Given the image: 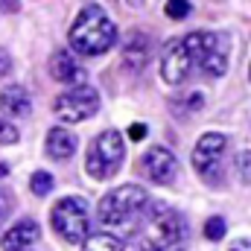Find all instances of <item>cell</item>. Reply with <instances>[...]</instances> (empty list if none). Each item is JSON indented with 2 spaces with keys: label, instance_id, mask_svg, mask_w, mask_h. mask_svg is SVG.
I'll list each match as a JSON object with an SVG mask.
<instances>
[{
  "label": "cell",
  "instance_id": "cell-1",
  "mask_svg": "<svg viewBox=\"0 0 251 251\" xmlns=\"http://www.w3.org/2000/svg\"><path fill=\"white\" fill-rule=\"evenodd\" d=\"M67 41L79 56H102L117 44V26L100 6H85L73 21Z\"/></svg>",
  "mask_w": 251,
  "mask_h": 251
},
{
  "label": "cell",
  "instance_id": "cell-2",
  "mask_svg": "<svg viewBox=\"0 0 251 251\" xmlns=\"http://www.w3.org/2000/svg\"><path fill=\"white\" fill-rule=\"evenodd\" d=\"M126 158V143H123V134L108 128V131H100L91 146H88V158H85V170L91 178L97 181H108L114 178V173L120 170Z\"/></svg>",
  "mask_w": 251,
  "mask_h": 251
},
{
  "label": "cell",
  "instance_id": "cell-3",
  "mask_svg": "<svg viewBox=\"0 0 251 251\" xmlns=\"http://www.w3.org/2000/svg\"><path fill=\"white\" fill-rule=\"evenodd\" d=\"M149 201V193L137 184H123V187H114L111 193L102 196L100 207H97V216L105 228H117V225H126L131 222L137 213H143Z\"/></svg>",
  "mask_w": 251,
  "mask_h": 251
},
{
  "label": "cell",
  "instance_id": "cell-4",
  "mask_svg": "<svg viewBox=\"0 0 251 251\" xmlns=\"http://www.w3.org/2000/svg\"><path fill=\"white\" fill-rule=\"evenodd\" d=\"M184 47L190 53V62L199 64L201 73L225 76V70H228V44H225V38H219L216 32L199 29V32H190L184 38Z\"/></svg>",
  "mask_w": 251,
  "mask_h": 251
},
{
  "label": "cell",
  "instance_id": "cell-5",
  "mask_svg": "<svg viewBox=\"0 0 251 251\" xmlns=\"http://www.w3.org/2000/svg\"><path fill=\"white\" fill-rule=\"evenodd\" d=\"M50 222H53L56 234L62 237L64 243H70V246L82 243V240L88 237V228H91L85 199L67 196V199H62V201H56V207L50 210Z\"/></svg>",
  "mask_w": 251,
  "mask_h": 251
},
{
  "label": "cell",
  "instance_id": "cell-6",
  "mask_svg": "<svg viewBox=\"0 0 251 251\" xmlns=\"http://www.w3.org/2000/svg\"><path fill=\"white\" fill-rule=\"evenodd\" d=\"M97 111H100V94H97V88H91V85L70 88V91H64L62 97H56V102H53V114H56L62 123H82V120H91Z\"/></svg>",
  "mask_w": 251,
  "mask_h": 251
},
{
  "label": "cell",
  "instance_id": "cell-7",
  "mask_svg": "<svg viewBox=\"0 0 251 251\" xmlns=\"http://www.w3.org/2000/svg\"><path fill=\"white\" fill-rule=\"evenodd\" d=\"M225 146H228V137L219 134V131H207L196 140L193 146V167L204 176V178H216V167L225 155Z\"/></svg>",
  "mask_w": 251,
  "mask_h": 251
},
{
  "label": "cell",
  "instance_id": "cell-8",
  "mask_svg": "<svg viewBox=\"0 0 251 251\" xmlns=\"http://www.w3.org/2000/svg\"><path fill=\"white\" fill-rule=\"evenodd\" d=\"M193 70V62H190V53L184 47V38H173L164 53H161V76L167 85H181Z\"/></svg>",
  "mask_w": 251,
  "mask_h": 251
},
{
  "label": "cell",
  "instance_id": "cell-9",
  "mask_svg": "<svg viewBox=\"0 0 251 251\" xmlns=\"http://www.w3.org/2000/svg\"><path fill=\"white\" fill-rule=\"evenodd\" d=\"M143 173L155 184H173L178 178V158L164 146H149L143 152Z\"/></svg>",
  "mask_w": 251,
  "mask_h": 251
},
{
  "label": "cell",
  "instance_id": "cell-10",
  "mask_svg": "<svg viewBox=\"0 0 251 251\" xmlns=\"http://www.w3.org/2000/svg\"><path fill=\"white\" fill-rule=\"evenodd\" d=\"M38 237H41L38 222L35 219H21L0 237V246H3V251H26L32 249V243H38Z\"/></svg>",
  "mask_w": 251,
  "mask_h": 251
},
{
  "label": "cell",
  "instance_id": "cell-11",
  "mask_svg": "<svg viewBox=\"0 0 251 251\" xmlns=\"http://www.w3.org/2000/svg\"><path fill=\"white\" fill-rule=\"evenodd\" d=\"M50 73H53V79H59L64 85H73V88L85 85V70L76 64V59L67 50H56L50 56Z\"/></svg>",
  "mask_w": 251,
  "mask_h": 251
},
{
  "label": "cell",
  "instance_id": "cell-12",
  "mask_svg": "<svg viewBox=\"0 0 251 251\" xmlns=\"http://www.w3.org/2000/svg\"><path fill=\"white\" fill-rule=\"evenodd\" d=\"M149 53H152V41L149 35L143 32H131L128 41H126V50H123V67L128 73H140L143 64L149 62Z\"/></svg>",
  "mask_w": 251,
  "mask_h": 251
},
{
  "label": "cell",
  "instance_id": "cell-13",
  "mask_svg": "<svg viewBox=\"0 0 251 251\" xmlns=\"http://www.w3.org/2000/svg\"><path fill=\"white\" fill-rule=\"evenodd\" d=\"M32 108V100H29V91L24 85H9L0 91V111L3 117H26Z\"/></svg>",
  "mask_w": 251,
  "mask_h": 251
},
{
  "label": "cell",
  "instance_id": "cell-14",
  "mask_svg": "<svg viewBox=\"0 0 251 251\" xmlns=\"http://www.w3.org/2000/svg\"><path fill=\"white\" fill-rule=\"evenodd\" d=\"M44 149L53 161H67L76 152V134H70L67 128H50L47 140H44Z\"/></svg>",
  "mask_w": 251,
  "mask_h": 251
},
{
  "label": "cell",
  "instance_id": "cell-15",
  "mask_svg": "<svg viewBox=\"0 0 251 251\" xmlns=\"http://www.w3.org/2000/svg\"><path fill=\"white\" fill-rule=\"evenodd\" d=\"M82 251H123V240L111 231H100V234H88L82 240Z\"/></svg>",
  "mask_w": 251,
  "mask_h": 251
},
{
  "label": "cell",
  "instance_id": "cell-16",
  "mask_svg": "<svg viewBox=\"0 0 251 251\" xmlns=\"http://www.w3.org/2000/svg\"><path fill=\"white\" fill-rule=\"evenodd\" d=\"M29 187L35 196H47L50 190L56 187V181H53V176L50 173H44V170H38V173H32V178H29Z\"/></svg>",
  "mask_w": 251,
  "mask_h": 251
},
{
  "label": "cell",
  "instance_id": "cell-17",
  "mask_svg": "<svg viewBox=\"0 0 251 251\" xmlns=\"http://www.w3.org/2000/svg\"><path fill=\"white\" fill-rule=\"evenodd\" d=\"M164 12H167V18H173V21H184L190 15V0H167Z\"/></svg>",
  "mask_w": 251,
  "mask_h": 251
},
{
  "label": "cell",
  "instance_id": "cell-18",
  "mask_svg": "<svg viewBox=\"0 0 251 251\" xmlns=\"http://www.w3.org/2000/svg\"><path fill=\"white\" fill-rule=\"evenodd\" d=\"M204 237H207L210 243L222 240V237H225V219H222V216H210V219L204 222Z\"/></svg>",
  "mask_w": 251,
  "mask_h": 251
},
{
  "label": "cell",
  "instance_id": "cell-19",
  "mask_svg": "<svg viewBox=\"0 0 251 251\" xmlns=\"http://www.w3.org/2000/svg\"><path fill=\"white\" fill-rule=\"evenodd\" d=\"M237 173H240L243 184H251V149L237 155Z\"/></svg>",
  "mask_w": 251,
  "mask_h": 251
},
{
  "label": "cell",
  "instance_id": "cell-20",
  "mask_svg": "<svg viewBox=\"0 0 251 251\" xmlns=\"http://www.w3.org/2000/svg\"><path fill=\"white\" fill-rule=\"evenodd\" d=\"M0 143H18V128L0 114Z\"/></svg>",
  "mask_w": 251,
  "mask_h": 251
},
{
  "label": "cell",
  "instance_id": "cell-21",
  "mask_svg": "<svg viewBox=\"0 0 251 251\" xmlns=\"http://www.w3.org/2000/svg\"><path fill=\"white\" fill-rule=\"evenodd\" d=\"M9 70H12V56H9L6 47H0V79L9 76Z\"/></svg>",
  "mask_w": 251,
  "mask_h": 251
},
{
  "label": "cell",
  "instance_id": "cell-22",
  "mask_svg": "<svg viewBox=\"0 0 251 251\" xmlns=\"http://www.w3.org/2000/svg\"><path fill=\"white\" fill-rule=\"evenodd\" d=\"M9 210H12V199L0 190V219H6V216H9Z\"/></svg>",
  "mask_w": 251,
  "mask_h": 251
},
{
  "label": "cell",
  "instance_id": "cell-23",
  "mask_svg": "<svg viewBox=\"0 0 251 251\" xmlns=\"http://www.w3.org/2000/svg\"><path fill=\"white\" fill-rule=\"evenodd\" d=\"M128 137H131V140H143V137H146V126L134 123L131 128H128Z\"/></svg>",
  "mask_w": 251,
  "mask_h": 251
},
{
  "label": "cell",
  "instance_id": "cell-24",
  "mask_svg": "<svg viewBox=\"0 0 251 251\" xmlns=\"http://www.w3.org/2000/svg\"><path fill=\"white\" fill-rule=\"evenodd\" d=\"M228 251H251V240H237V243H231Z\"/></svg>",
  "mask_w": 251,
  "mask_h": 251
},
{
  "label": "cell",
  "instance_id": "cell-25",
  "mask_svg": "<svg viewBox=\"0 0 251 251\" xmlns=\"http://www.w3.org/2000/svg\"><path fill=\"white\" fill-rule=\"evenodd\" d=\"M18 0H0V12H18Z\"/></svg>",
  "mask_w": 251,
  "mask_h": 251
},
{
  "label": "cell",
  "instance_id": "cell-26",
  "mask_svg": "<svg viewBox=\"0 0 251 251\" xmlns=\"http://www.w3.org/2000/svg\"><path fill=\"white\" fill-rule=\"evenodd\" d=\"M123 251H143V246L137 240H131V243H123Z\"/></svg>",
  "mask_w": 251,
  "mask_h": 251
}]
</instances>
